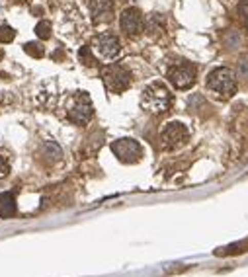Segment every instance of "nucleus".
<instances>
[{
    "instance_id": "nucleus-21",
    "label": "nucleus",
    "mask_w": 248,
    "mask_h": 277,
    "mask_svg": "<svg viewBox=\"0 0 248 277\" xmlns=\"http://www.w3.org/2000/svg\"><path fill=\"white\" fill-rule=\"evenodd\" d=\"M0 61H2V53H0Z\"/></svg>"
},
{
    "instance_id": "nucleus-19",
    "label": "nucleus",
    "mask_w": 248,
    "mask_h": 277,
    "mask_svg": "<svg viewBox=\"0 0 248 277\" xmlns=\"http://www.w3.org/2000/svg\"><path fill=\"white\" fill-rule=\"evenodd\" d=\"M12 2H16V4H28L30 0H12Z\"/></svg>"
},
{
    "instance_id": "nucleus-9",
    "label": "nucleus",
    "mask_w": 248,
    "mask_h": 277,
    "mask_svg": "<svg viewBox=\"0 0 248 277\" xmlns=\"http://www.w3.org/2000/svg\"><path fill=\"white\" fill-rule=\"evenodd\" d=\"M96 47H98V53L104 59H116L119 55V51H121V43H119V39L116 35L104 33L96 41Z\"/></svg>"
},
{
    "instance_id": "nucleus-18",
    "label": "nucleus",
    "mask_w": 248,
    "mask_h": 277,
    "mask_svg": "<svg viewBox=\"0 0 248 277\" xmlns=\"http://www.w3.org/2000/svg\"><path fill=\"white\" fill-rule=\"evenodd\" d=\"M238 14H240L244 20L248 18V0H242V2L238 4Z\"/></svg>"
},
{
    "instance_id": "nucleus-2",
    "label": "nucleus",
    "mask_w": 248,
    "mask_h": 277,
    "mask_svg": "<svg viewBox=\"0 0 248 277\" xmlns=\"http://www.w3.org/2000/svg\"><path fill=\"white\" fill-rule=\"evenodd\" d=\"M207 88L215 92L221 98H228L237 90V76L235 72L227 67H217L209 72L207 76Z\"/></svg>"
},
{
    "instance_id": "nucleus-5",
    "label": "nucleus",
    "mask_w": 248,
    "mask_h": 277,
    "mask_svg": "<svg viewBox=\"0 0 248 277\" xmlns=\"http://www.w3.org/2000/svg\"><path fill=\"white\" fill-rule=\"evenodd\" d=\"M189 133L188 127L180 121H172V123H166L162 133H160V143H162V149L166 150H174L180 149L182 145H186Z\"/></svg>"
},
{
    "instance_id": "nucleus-12",
    "label": "nucleus",
    "mask_w": 248,
    "mask_h": 277,
    "mask_svg": "<svg viewBox=\"0 0 248 277\" xmlns=\"http://www.w3.org/2000/svg\"><path fill=\"white\" fill-rule=\"evenodd\" d=\"M41 154H43V160H45L47 164H55V162H59V160L63 159V149H61L55 141H49V143L43 145Z\"/></svg>"
},
{
    "instance_id": "nucleus-1",
    "label": "nucleus",
    "mask_w": 248,
    "mask_h": 277,
    "mask_svg": "<svg viewBox=\"0 0 248 277\" xmlns=\"http://www.w3.org/2000/svg\"><path fill=\"white\" fill-rule=\"evenodd\" d=\"M141 106L145 111H149L152 115H160L166 113L172 106V92L166 88V84L162 82H152L147 88L143 90V98H141Z\"/></svg>"
},
{
    "instance_id": "nucleus-15",
    "label": "nucleus",
    "mask_w": 248,
    "mask_h": 277,
    "mask_svg": "<svg viewBox=\"0 0 248 277\" xmlns=\"http://www.w3.org/2000/svg\"><path fill=\"white\" fill-rule=\"evenodd\" d=\"M35 35L40 37V39H49L51 37V24L45 20H41L37 26H35Z\"/></svg>"
},
{
    "instance_id": "nucleus-10",
    "label": "nucleus",
    "mask_w": 248,
    "mask_h": 277,
    "mask_svg": "<svg viewBox=\"0 0 248 277\" xmlns=\"http://www.w3.org/2000/svg\"><path fill=\"white\" fill-rule=\"evenodd\" d=\"M90 14L96 24H104L113 14V2L111 0H90Z\"/></svg>"
},
{
    "instance_id": "nucleus-14",
    "label": "nucleus",
    "mask_w": 248,
    "mask_h": 277,
    "mask_svg": "<svg viewBox=\"0 0 248 277\" xmlns=\"http://www.w3.org/2000/svg\"><path fill=\"white\" fill-rule=\"evenodd\" d=\"M24 51H26L30 57H35V59H41V57L45 55V49H43V45H40V43H33V41L26 43V45H24Z\"/></svg>"
},
{
    "instance_id": "nucleus-7",
    "label": "nucleus",
    "mask_w": 248,
    "mask_h": 277,
    "mask_svg": "<svg viewBox=\"0 0 248 277\" xmlns=\"http://www.w3.org/2000/svg\"><path fill=\"white\" fill-rule=\"evenodd\" d=\"M196 74H198L196 67L192 63H186V61H182L178 65H172L168 69V80L172 82V86L178 90H186L189 86H194Z\"/></svg>"
},
{
    "instance_id": "nucleus-13",
    "label": "nucleus",
    "mask_w": 248,
    "mask_h": 277,
    "mask_svg": "<svg viewBox=\"0 0 248 277\" xmlns=\"http://www.w3.org/2000/svg\"><path fill=\"white\" fill-rule=\"evenodd\" d=\"M79 59L80 63L86 65V67H94V65H96V57L92 55V49H90L88 45H84V47L79 51Z\"/></svg>"
},
{
    "instance_id": "nucleus-16",
    "label": "nucleus",
    "mask_w": 248,
    "mask_h": 277,
    "mask_svg": "<svg viewBox=\"0 0 248 277\" xmlns=\"http://www.w3.org/2000/svg\"><path fill=\"white\" fill-rule=\"evenodd\" d=\"M16 37V31L10 26H0V43H10Z\"/></svg>"
},
{
    "instance_id": "nucleus-4",
    "label": "nucleus",
    "mask_w": 248,
    "mask_h": 277,
    "mask_svg": "<svg viewBox=\"0 0 248 277\" xmlns=\"http://www.w3.org/2000/svg\"><path fill=\"white\" fill-rule=\"evenodd\" d=\"M102 80L108 92L121 94L131 86V72L121 65H108L102 70Z\"/></svg>"
},
{
    "instance_id": "nucleus-11",
    "label": "nucleus",
    "mask_w": 248,
    "mask_h": 277,
    "mask_svg": "<svg viewBox=\"0 0 248 277\" xmlns=\"http://www.w3.org/2000/svg\"><path fill=\"white\" fill-rule=\"evenodd\" d=\"M16 215V197L12 195L10 191L0 193V217L10 219Z\"/></svg>"
},
{
    "instance_id": "nucleus-8",
    "label": "nucleus",
    "mask_w": 248,
    "mask_h": 277,
    "mask_svg": "<svg viewBox=\"0 0 248 277\" xmlns=\"http://www.w3.org/2000/svg\"><path fill=\"white\" fill-rule=\"evenodd\" d=\"M119 26L121 30L125 31L127 35H137L143 30V14L139 8H125L121 12V18H119Z\"/></svg>"
},
{
    "instance_id": "nucleus-3",
    "label": "nucleus",
    "mask_w": 248,
    "mask_h": 277,
    "mask_svg": "<svg viewBox=\"0 0 248 277\" xmlns=\"http://www.w3.org/2000/svg\"><path fill=\"white\" fill-rule=\"evenodd\" d=\"M94 115V108H92V100L86 92H79L70 98L69 109H67V117L74 123V125H86Z\"/></svg>"
},
{
    "instance_id": "nucleus-20",
    "label": "nucleus",
    "mask_w": 248,
    "mask_h": 277,
    "mask_svg": "<svg viewBox=\"0 0 248 277\" xmlns=\"http://www.w3.org/2000/svg\"><path fill=\"white\" fill-rule=\"evenodd\" d=\"M244 24H246V30H248V18H246V20H244Z\"/></svg>"
},
{
    "instance_id": "nucleus-6",
    "label": "nucleus",
    "mask_w": 248,
    "mask_h": 277,
    "mask_svg": "<svg viewBox=\"0 0 248 277\" xmlns=\"http://www.w3.org/2000/svg\"><path fill=\"white\" fill-rule=\"evenodd\" d=\"M111 152L123 164H135L143 159V147L135 138H118L111 145Z\"/></svg>"
},
{
    "instance_id": "nucleus-17",
    "label": "nucleus",
    "mask_w": 248,
    "mask_h": 277,
    "mask_svg": "<svg viewBox=\"0 0 248 277\" xmlns=\"http://www.w3.org/2000/svg\"><path fill=\"white\" fill-rule=\"evenodd\" d=\"M8 174H10V159L4 152H0V180L6 178Z\"/></svg>"
}]
</instances>
